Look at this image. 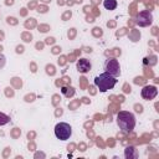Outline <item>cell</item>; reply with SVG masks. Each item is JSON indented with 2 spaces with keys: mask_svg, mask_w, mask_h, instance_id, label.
Returning a JSON list of instances; mask_svg holds the SVG:
<instances>
[{
  "mask_svg": "<svg viewBox=\"0 0 159 159\" xmlns=\"http://www.w3.org/2000/svg\"><path fill=\"white\" fill-rule=\"evenodd\" d=\"M117 124L125 133H130L135 127V117L132 112L120 111L117 114Z\"/></svg>",
  "mask_w": 159,
  "mask_h": 159,
  "instance_id": "1",
  "label": "cell"
},
{
  "mask_svg": "<svg viewBox=\"0 0 159 159\" xmlns=\"http://www.w3.org/2000/svg\"><path fill=\"white\" fill-rule=\"evenodd\" d=\"M94 84L99 88L101 92H107L108 89H112L117 84V78L107 72H103L94 78Z\"/></svg>",
  "mask_w": 159,
  "mask_h": 159,
  "instance_id": "2",
  "label": "cell"
},
{
  "mask_svg": "<svg viewBox=\"0 0 159 159\" xmlns=\"http://www.w3.org/2000/svg\"><path fill=\"white\" fill-rule=\"evenodd\" d=\"M72 134V127L66 122H60L55 125V135L60 140H67L70 139Z\"/></svg>",
  "mask_w": 159,
  "mask_h": 159,
  "instance_id": "3",
  "label": "cell"
},
{
  "mask_svg": "<svg viewBox=\"0 0 159 159\" xmlns=\"http://www.w3.org/2000/svg\"><path fill=\"white\" fill-rule=\"evenodd\" d=\"M104 72L112 75L113 77H118L120 75V66H119L118 60H116L113 57L107 58L104 62Z\"/></svg>",
  "mask_w": 159,
  "mask_h": 159,
  "instance_id": "4",
  "label": "cell"
},
{
  "mask_svg": "<svg viewBox=\"0 0 159 159\" xmlns=\"http://www.w3.org/2000/svg\"><path fill=\"white\" fill-rule=\"evenodd\" d=\"M152 22H153V15H152V12L149 10L140 11L135 17V24L138 26H140V27L149 26V25H152Z\"/></svg>",
  "mask_w": 159,
  "mask_h": 159,
  "instance_id": "5",
  "label": "cell"
},
{
  "mask_svg": "<svg viewBox=\"0 0 159 159\" xmlns=\"http://www.w3.org/2000/svg\"><path fill=\"white\" fill-rule=\"evenodd\" d=\"M140 94H142V97H143L144 99H148V101H149V99H153V98L157 97V94H158V89H157L155 86L148 84V86H144V87L142 88Z\"/></svg>",
  "mask_w": 159,
  "mask_h": 159,
  "instance_id": "6",
  "label": "cell"
},
{
  "mask_svg": "<svg viewBox=\"0 0 159 159\" xmlns=\"http://www.w3.org/2000/svg\"><path fill=\"white\" fill-rule=\"evenodd\" d=\"M76 67H77V71H78L80 73H87V72L91 70L92 65H91V62H89L87 58H80V60L77 61Z\"/></svg>",
  "mask_w": 159,
  "mask_h": 159,
  "instance_id": "7",
  "label": "cell"
},
{
  "mask_svg": "<svg viewBox=\"0 0 159 159\" xmlns=\"http://www.w3.org/2000/svg\"><path fill=\"white\" fill-rule=\"evenodd\" d=\"M124 157L125 159H135L138 158V152L133 145H129L124 149Z\"/></svg>",
  "mask_w": 159,
  "mask_h": 159,
  "instance_id": "8",
  "label": "cell"
},
{
  "mask_svg": "<svg viewBox=\"0 0 159 159\" xmlns=\"http://www.w3.org/2000/svg\"><path fill=\"white\" fill-rule=\"evenodd\" d=\"M103 6L107 10H114L117 7V1L116 0H104L103 1Z\"/></svg>",
  "mask_w": 159,
  "mask_h": 159,
  "instance_id": "9",
  "label": "cell"
},
{
  "mask_svg": "<svg viewBox=\"0 0 159 159\" xmlns=\"http://www.w3.org/2000/svg\"><path fill=\"white\" fill-rule=\"evenodd\" d=\"M9 122H10V117L6 116L5 113L0 112V125H5V124H7Z\"/></svg>",
  "mask_w": 159,
  "mask_h": 159,
  "instance_id": "10",
  "label": "cell"
}]
</instances>
